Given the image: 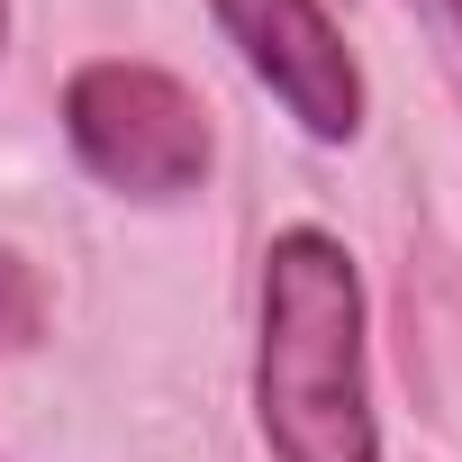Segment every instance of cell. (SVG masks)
I'll use <instances>...</instances> for the list:
<instances>
[{
	"label": "cell",
	"instance_id": "1",
	"mask_svg": "<svg viewBox=\"0 0 462 462\" xmlns=\"http://www.w3.org/2000/svg\"><path fill=\"white\" fill-rule=\"evenodd\" d=\"M254 426L273 462H381L372 363H363V282L318 226H291L263 254V345H254Z\"/></svg>",
	"mask_w": 462,
	"mask_h": 462
},
{
	"label": "cell",
	"instance_id": "2",
	"mask_svg": "<svg viewBox=\"0 0 462 462\" xmlns=\"http://www.w3.org/2000/svg\"><path fill=\"white\" fill-rule=\"evenodd\" d=\"M64 136L118 199H190L208 181V109L154 64H82L64 82Z\"/></svg>",
	"mask_w": 462,
	"mask_h": 462
},
{
	"label": "cell",
	"instance_id": "3",
	"mask_svg": "<svg viewBox=\"0 0 462 462\" xmlns=\"http://www.w3.org/2000/svg\"><path fill=\"white\" fill-rule=\"evenodd\" d=\"M226 46L245 55V73L318 136L345 145L363 127V64L345 46V28L327 19V0H208Z\"/></svg>",
	"mask_w": 462,
	"mask_h": 462
},
{
	"label": "cell",
	"instance_id": "4",
	"mask_svg": "<svg viewBox=\"0 0 462 462\" xmlns=\"http://www.w3.org/2000/svg\"><path fill=\"white\" fill-rule=\"evenodd\" d=\"M37 336V273L19 254H0V354Z\"/></svg>",
	"mask_w": 462,
	"mask_h": 462
},
{
	"label": "cell",
	"instance_id": "5",
	"mask_svg": "<svg viewBox=\"0 0 462 462\" xmlns=\"http://www.w3.org/2000/svg\"><path fill=\"white\" fill-rule=\"evenodd\" d=\"M0 37H10V0H0Z\"/></svg>",
	"mask_w": 462,
	"mask_h": 462
},
{
	"label": "cell",
	"instance_id": "6",
	"mask_svg": "<svg viewBox=\"0 0 462 462\" xmlns=\"http://www.w3.org/2000/svg\"><path fill=\"white\" fill-rule=\"evenodd\" d=\"M444 10H453V19H462V0H444Z\"/></svg>",
	"mask_w": 462,
	"mask_h": 462
}]
</instances>
